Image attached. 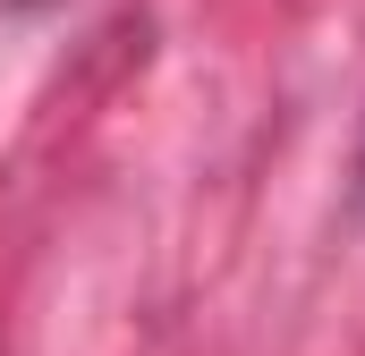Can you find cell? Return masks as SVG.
<instances>
[{
  "mask_svg": "<svg viewBox=\"0 0 365 356\" xmlns=\"http://www.w3.org/2000/svg\"><path fill=\"white\" fill-rule=\"evenodd\" d=\"M357 212H365V153H357Z\"/></svg>",
  "mask_w": 365,
  "mask_h": 356,
  "instance_id": "cell-1",
  "label": "cell"
}]
</instances>
